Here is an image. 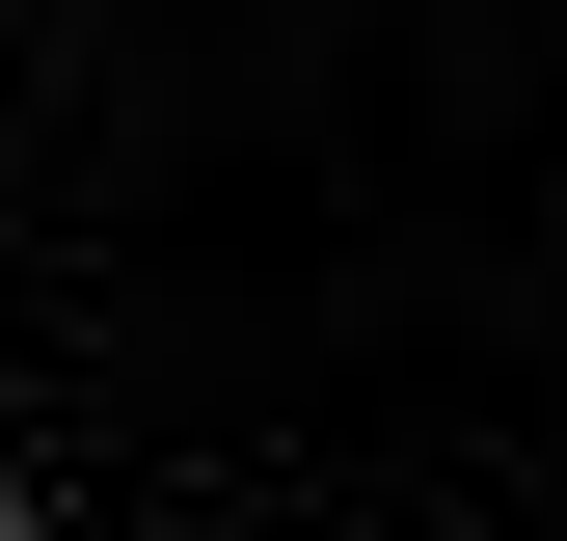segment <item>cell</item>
I'll return each mask as SVG.
<instances>
[{"instance_id":"obj_1","label":"cell","mask_w":567,"mask_h":541,"mask_svg":"<svg viewBox=\"0 0 567 541\" xmlns=\"http://www.w3.org/2000/svg\"><path fill=\"white\" fill-rule=\"evenodd\" d=\"M0 541H28V488H0Z\"/></svg>"}]
</instances>
